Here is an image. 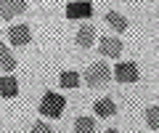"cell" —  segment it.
Segmentation results:
<instances>
[{"instance_id":"cell-7","label":"cell","mask_w":159,"mask_h":133,"mask_svg":"<svg viewBox=\"0 0 159 133\" xmlns=\"http://www.w3.org/2000/svg\"><path fill=\"white\" fill-rule=\"evenodd\" d=\"M93 16V3H69L66 19H90Z\"/></svg>"},{"instance_id":"cell-10","label":"cell","mask_w":159,"mask_h":133,"mask_svg":"<svg viewBox=\"0 0 159 133\" xmlns=\"http://www.w3.org/2000/svg\"><path fill=\"white\" fill-rule=\"evenodd\" d=\"M0 93H3L6 98H13L19 93V83H16V77H13V75H6L3 80H0Z\"/></svg>"},{"instance_id":"cell-2","label":"cell","mask_w":159,"mask_h":133,"mask_svg":"<svg viewBox=\"0 0 159 133\" xmlns=\"http://www.w3.org/2000/svg\"><path fill=\"white\" fill-rule=\"evenodd\" d=\"M64 104H66V101H64V96H58V93H53V91H48L45 96L40 98V115L43 117H58L64 112Z\"/></svg>"},{"instance_id":"cell-3","label":"cell","mask_w":159,"mask_h":133,"mask_svg":"<svg viewBox=\"0 0 159 133\" xmlns=\"http://www.w3.org/2000/svg\"><path fill=\"white\" fill-rule=\"evenodd\" d=\"M114 77H117L119 83H138V67L133 61H122V64H117V69H114Z\"/></svg>"},{"instance_id":"cell-15","label":"cell","mask_w":159,"mask_h":133,"mask_svg":"<svg viewBox=\"0 0 159 133\" xmlns=\"http://www.w3.org/2000/svg\"><path fill=\"white\" fill-rule=\"evenodd\" d=\"M146 122H148L151 128H159V104L146 109Z\"/></svg>"},{"instance_id":"cell-16","label":"cell","mask_w":159,"mask_h":133,"mask_svg":"<svg viewBox=\"0 0 159 133\" xmlns=\"http://www.w3.org/2000/svg\"><path fill=\"white\" fill-rule=\"evenodd\" d=\"M32 133H51V125H48V122H34Z\"/></svg>"},{"instance_id":"cell-9","label":"cell","mask_w":159,"mask_h":133,"mask_svg":"<svg viewBox=\"0 0 159 133\" xmlns=\"http://www.w3.org/2000/svg\"><path fill=\"white\" fill-rule=\"evenodd\" d=\"M93 109H96L98 117H114V115H117V104H114L111 98H98Z\"/></svg>"},{"instance_id":"cell-6","label":"cell","mask_w":159,"mask_h":133,"mask_svg":"<svg viewBox=\"0 0 159 133\" xmlns=\"http://www.w3.org/2000/svg\"><path fill=\"white\" fill-rule=\"evenodd\" d=\"M27 11V3L24 0H0V16L3 19H13L16 13Z\"/></svg>"},{"instance_id":"cell-11","label":"cell","mask_w":159,"mask_h":133,"mask_svg":"<svg viewBox=\"0 0 159 133\" xmlns=\"http://www.w3.org/2000/svg\"><path fill=\"white\" fill-rule=\"evenodd\" d=\"M74 133H96V120L88 115H80L74 120Z\"/></svg>"},{"instance_id":"cell-14","label":"cell","mask_w":159,"mask_h":133,"mask_svg":"<svg viewBox=\"0 0 159 133\" xmlns=\"http://www.w3.org/2000/svg\"><path fill=\"white\" fill-rule=\"evenodd\" d=\"M58 83H61V88H77L80 85V75H77V72H72V69H66V72H61Z\"/></svg>"},{"instance_id":"cell-12","label":"cell","mask_w":159,"mask_h":133,"mask_svg":"<svg viewBox=\"0 0 159 133\" xmlns=\"http://www.w3.org/2000/svg\"><path fill=\"white\" fill-rule=\"evenodd\" d=\"M0 67H3L6 72L16 69V59H13V53L6 48V43H3V40H0Z\"/></svg>"},{"instance_id":"cell-8","label":"cell","mask_w":159,"mask_h":133,"mask_svg":"<svg viewBox=\"0 0 159 133\" xmlns=\"http://www.w3.org/2000/svg\"><path fill=\"white\" fill-rule=\"evenodd\" d=\"M93 43H96V27L93 24H82L77 29V45L80 48H90Z\"/></svg>"},{"instance_id":"cell-1","label":"cell","mask_w":159,"mask_h":133,"mask_svg":"<svg viewBox=\"0 0 159 133\" xmlns=\"http://www.w3.org/2000/svg\"><path fill=\"white\" fill-rule=\"evenodd\" d=\"M109 80H111V69H109L106 61H96V64L88 67V72H85L88 88H101V85H106Z\"/></svg>"},{"instance_id":"cell-5","label":"cell","mask_w":159,"mask_h":133,"mask_svg":"<svg viewBox=\"0 0 159 133\" xmlns=\"http://www.w3.org/2000/svg\"><path fill=\"white\" fill-rule=\"evenodd\" d=\"M98 51H101V56H111L117 59L119 53H122V40L119 37H101V43H98Z\"/></svg>"},{"instance_id":"cell-17","label":"cell","mask_w":159,"mask_h":133,"mask_svg":"<svg viewBox=\"0 0 159 133\" xmlns=\"http://www.w3.org/2000/svg\"><path fill=\"white\" fill-rule=\"evenodd\" d=\"M106 133H119V131H106Z\"/></svg>"},{"instance_id":"cell-13","label":"cell","mask_w":159,"mask_h":133,"mask_svg":"<svg viewBox=\"0 0 159 133\" xmlns=\"http://www.w3.org/2000/svg\"><path fill=\"white\" fill-rule=\"evenodd\" d=\"M106 24H109V27H114L117 32H125V29H127V19L122 16V13H114V11L106 13Z\"/></svg>"},{"instance_id":"cell-4","label":"cell","mask_w":159,"mask_h":133,"mask_svg":"<svg viewBox=\"0 0 159 133\" xmlns=\"http://www.w3.org/2000/svg\"><path fill=\"white\" fill-rule=\"evenodd\" d=\"M8 37H11V43L13 45H27L29 40H32V29L27 27V24H13L11 29H8Z\"/></svg>"}]
</instances>
